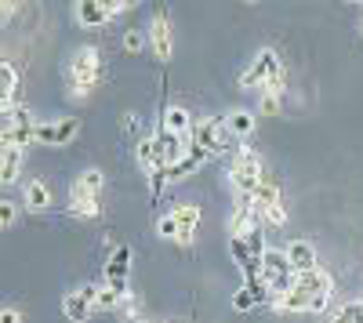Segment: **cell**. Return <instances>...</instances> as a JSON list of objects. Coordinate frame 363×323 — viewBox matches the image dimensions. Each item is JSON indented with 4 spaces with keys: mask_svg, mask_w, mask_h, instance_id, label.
<instances>
[{
    "mask_svg": "<svg viewBox=\"0 0 363 323\" xmlns=\"http://www.w3.org/2000/svg\"><path fill=\"white\" fill-rule=\"evenodd\" d=\"M106 69H102V55L99 47H80L73 58H69V98H87L95 87L102 84Z\"/></svg>",
    "mask_w": 363,
    "mask_h": 323,
    "instance_id": "obj_1",
    "label": "cell"
},
{
    "mask_svg": "<svg viewBox=\"0 0 363 323\" xmlns=\"http://www.w3.org/2000/svg\"><path fill=\"white\" fill-rule=\"evenodd\" d=\"M193 145H200L207 157H222L236 145V135L229 131L225 116H203V120H196V128H193Z\"/></svg>",
    "mask_w": 363,
    "mask_h": 323,
    "instance_id": "obj_2",
    "label": "cell"
},
{
    "mask_svg": "<svg viewBox=\"0 0 363 323\" xmlns=\"http://www.w3.org/2000/svg\"><path fill=\"white\" fill-rule=\"evenodd\" d=\"M229 182L240 189V196H251L255 189L265 186L262 157L251 149V145H240V149H236V160H233V167H229Z\"/></svg>",
    "mask_w": 363,
    "mask_h": 323,
    "instance_id": "obj_3",
    "label": "cell"
},
{
    "mask_svg": "<svg viewBox=\"0 0 363 323\" xmlns=\"http://www.w3.org/2000/svg\"><path fill=\"white\" fill-rule=\"evenodd\" d=\"M262 276H265V283H269V290H272V302H277L280 295H287V290L294 287V280H298L287 251H277V247H269V251L262 254Z\"/></svg>",
    "mask_w": 363,
    "mask_h": 323,
    "instance_id": "obj_4",
    "label": "cell"
},
{
    "mask_svg": "<svg viewBox=\"0 0 363 323\" xmlns=\"http://www.w3.org/2000/svg\"><path fill=\"white\" fill-rule=\"evenodd\" d=\"M128 11H131L128 0H80V4H73L77 22L87 29H99V26L113 22L116 15H128Z\"/></svg>",
    "mask_w": 363,
    "mask_h": 323,
    "instance_id": "obj_5",
    "label": "cell"
},
{
    "mask_svg": "<svg viewBox=\"0 0 363 323\" xmlns=\"http://www.w3.org/2000/svg\"><path fill=\"white\" fill-rule=\"evenodd\" d=\"M99 283H87V287H77V290H69V295L62 298V312H66V319L69 323H87L91 316L99 312Z\"/></svg>",
    "mask_w": 363,
    "mask_h": 323,
    "instance_id": "obj_6",
    "label": "cell"
},
{
    "mask_svg": "<svg viewBox=\"0 0 363 323\" xmlns=\"http://www.w3.org/2000/svg\"><path fill=\"white\" fill-rule=\"evenodd\" d=\"M128 276H131V247L120 244L109 258H106V280L120 298H131V287H128Z\"/></svg>",
    "mask_w": 363,
    "mask_h": 323,
    "instance_id": "obj_7",
    "label": "cell"
},
{
    "mask_svg": "<svg viewBox=\"0 0 363 323\" xmlns=\"http://www.w3.org/2000/svg\"><path fill=\"white\" fill-rule=\"evenodd\" d=\"M80 131V120L77 116H62V120H48V124H37V142L40 145H51V149H58V145H69Z\"/></svg>",
    "mask_w": 363,
    "mask_h": 323,
    "instance_id": "obj_8",
    "label": "cell"
},
{
    "mask_svg": "<svg viewBox=\"0 0 363 323\" xmlns=\"http://www.w3.org/2000/svg\"><path fill=\"white\" fill-rule=\"evenodd\" d=\"M171 215L178 222V247H193L196 225H200V208H196V203H178Z\"/></svg>",
    "mask_w": 363,
    "mask_h": 323,
    "instance_id": "obj_9",
    "label": "cell"
},
{
    "mask_svg": "<svg viewBox=\"0 0 363 323\" xmlns=\"http://www.w3.org/2000/svg\"><path fill=\"white\" fill-rule=\"evenodd\" d=\"M69 215L73 218H99V193H91L80 178L69 189Z\"/></svg>",
    "mask_w": 363,
    "mask_h": 323,
    "instance_id": "obj_10",
    "label": "cell"
},
{
    "mask_svg": "<svg viewBox=\"0 0 363 323\" xmlns=\"http://www.w3.org/2000/svg\"><path fill=\"white\" fill-rule=\"evenodd\" d=\"M157 145H160V160H164V167H174L178 160H186L189 157V145H193V138H178V135H171V131H157Z\"/></svg>",
    "mask_w": 363,
    "mask_h": 323,
    "instance_id": "obj_11",
    "label": "cell"
},
{
    "mask_svg": "<svg viewBox=\"0 0 363 323\" xmlns=\"http://www.w3.org/2000/svg\"><path fill=\"white\" fill-rule=\"evenodd\" d=\"M160 128L164 131H171V135H178V138H193V128H196V120L189 116V109L186 106H167L164 109V120H160Z\"/></svg>",
    "mask_w": 363,
    "mask_h": 323,
    "instance_id": "obj_12",
    "label": "cell"
},
{
    "mask_svg": "<svg viewBox=\"0 0 363 323\" xmlns=\"http://www.w3.org/2000/svg\"><path fill=\"white\" fill-rule=\"evenodd\" d=\"M284 251H287V258H291L294 273H313V269H320V254H316V247H313L309 240H291Z\"/></svg>",
    "mask_w": 363,
    "mask_h": 323,
    "instance_id": "obj_13",
    "label": "cell"
},
{
    "mask_svg": "<svg viewBox=\"0 0 363 323\" xmlns=\"http://www.w3.org/2000/svg\"><path fill=\"white\" fill-rule=\"evenodd\" d=\"M22 164H26V149H18V145H0V182L15 186L22 178Z\"/></svg>",
    "mask_w": 363,
    "mask_h": 323,
    "instance_id": "obj_14",
    "label": "cell"
},
{
    "mask_svg": "<svg viewBox=\"0 0 363 323\" xmlns=\"http://www.w3.org/2000/svg\"><path fill=\"white\" fill-rule=\"evenodd\" d=\"M294 290H301V295H330V290H335V280H330V273H327V269L298 273Z\"/></svg>",
    "mask_w": 363,
    "mask_h": 323,
    "instance_id": "obj_15",
    "label": "cell"
},
{
    "mask_svg": "<svg viewBox=\"0 0 363 323\" xmlns=\"http://www.w3.org/2000/svg\"><path fill=\"white\" fill-rule=\"evenodd\" d=\"M149 47L157 51V58H171L174 40H171V22H167V15H157L153 26H149Z\"/></svg>",
    "mask_w": 363,
    "mask_h": 323,
    "instance_id": "obj_16",
    "label": "cell"
},
{
    "mask_svg": "<svg viewBox=\"0 0 363 323\" xmlns=\"http://www.w3.org/2000/svg\"><path fill=\"white\" fill-rule=\"evenodd\" d=\"M203 160H211L200 145H189V157L186 160H178L174 167H167V182L174 186V182H182V178H189V174H196L200 167H203Z\"/></svg>",
    "mask_w": 363,
    "mask_h": 323,
    "instance_id": "obj_17",
    "label": "cell"
},
{
    "mask_svg": "<svg viewBox=\"0 0 363 323\" xmlns=\"http://www.w3.org/2000/svg\"><path fill=\"white\" fill-rule=\"evenodd\" d=\"M138 164L145 174H157V171H167L164 160H160V145H157V135H142L138 138Z\"/></svg>",
    "mask_w": 363,
    "mask_h": 323,
    "instance_id": "obj_18",
    "label": "cell"
},
{
    "mask_svg": "<svg viewBox=\"0 0 363 323\" xmlns=\"http://www.w3.org/2000/svg\"><path fill=\"white\" fill-rule=\"evenodd\" d=\"M22 196H26V211H48L51 208V189L40 178H29L26 189H22Z\"/></svg>",
    "mask_w": 363,
    "mask_h": 323,
    "instance_id": "obj_19",
    "label": "cell"
},
{
    "mask_svg": "<svg viewBox=\"0 0 363 323\" xmlns=\"http://www.w3.org/2000/svg\"><path fill=\"white\" fill-rule=\"evenodd\" d=\"M225 120H229V131L236 135V142H240V138H251L255 128H258V116H255L251 109H233Z\"/></svg>",
    "mask_w": 363,
    "mask_h": 323,
    "instance_id": "obj_20",
    "label": "cell"
},
{
    "mask_svg": "<svg viewBox=\"0 0 363 323\" xmlns=\"http://www.w3.org/2000/svg\"><path fill=\"white\" fill-rule=\"evenodd\" d=\"M29 142H37V124L11 128V131H0V145H18V149H26Z\"/></svg>",
    "mask_w": 363,
    "mask_h": 323,
    "instance_id": "obj_21",
    "label": "cell"
},
{
    "mask_svg": "<svg viewBox=\"0 0 363 323\" xmlns=\"http://www.w3.org/2000/svg\"><path fill=\"white\" fill-rule=\"evenodd\" d=\"M251 203H255V211L262 215V211L277 208V203H284V200H280V189H277V186H272V182H265L262 189H255V193H251Z\"/></svg>",
    "mask_w": 363,
    "mask_h": 323,
    "instance_id": "obj_22",
    "label": "cell"
},
{
    "mask_svg": "<svg viewBox=\"0 0 363 323\" xmlns=\"http://www.w3.org/2000/svg\"><path fill=\"white\" fill-rule=\"evenodd\" d=\"M0 124H4V131H11V128H26V124H33V120H29V109L26 106H15V109H0Z\"/></svg>",
    "mask_w": 363,
    "mask_h": 323,
    "instance_id": "obj_23",
    "label": "cell"
},
{
    "mask_svg": "<svg viewBox=\"0 0 363 323\" xmlns=\"http://www.w3.org/2000/svg\"><path fill=\"white\" fill-rule=\"evenodd\" d=\"M258 109H262V116L284 113V91H262V95H258Z\"/></svg>",
    "mask_w": 363,
    "mask_h": 323,
    "instance_id": "obj_24",
    "label": "cell"
},
{
    "mask_svg": "<svg viewBox=\"0 0 363 323\" xmlns=\"http://www.w3.org/2000/svg\"><path fill=\"white\" fill-rule=\"evenodd\" d=\"M284 222H287V208H284V203H277V208L262 211V225H265V229H280Z\"/></svg>",
    "mask_w": 363,
    "mask_h": 323,
    "instance_id": "obj_25",
    "label": "cell"
},
{
    "mask_svg": "<svg viewBox=\"0 0 363 323\" xmlns=\"http://www.w3.org/2000/svg\"><path fill=\"white\" fill-rule=\"evenodd\" d=\"M157 237H160V240H174V244H178V222H174V215H164V218L157 222Z\"/></svg>",
    "mask_w": 363,
    "mask_h": 323,
    "instance_id": "obj_26",
    "label": "cell"
},
{
    "mask_svg": "<svg viewBox=\"0 0 363 323\" xmlns=\"http://www.w3.org/2000/svg\"><path fill=\"white\" fill-rule=\"evenodd\" d=\"M142 47H145V33H142V29H128V33H124V51L138 55Z\"/></svg>",
    "mask_w": 363,
    "mask_h": 323,
    "instance_id": "obj_27",
    "label": "cell"
},
{
    "mask_svg": "<svg viewBox=\"0 0 363 323\" xmlns=\"http://www.w3.org/2000/svg\"><path fill=\"white\" fill-rule=\"evenodd\" d=\"M80 182H84L91 193H102V182H106V178H102V171H99V167H87V171L80 174Z\"/></svg>",
    "mask_w": 363,
    "mask_h": 323,
    "instance_id": "obj_28",
    "label": "cell"
},
{
    "mask_svg": "<svg viewBox=\"0 0 363 323\" xmlns=\"http://www.w3.org/2000/svg\"><path fill=\"white\" fill-rule=\"evenodd\" d=\"M255 305H258V302H255V295H251L247 287L233 295V309H236V312H247V309H255Z\"/></svg>",
    "mask_w": 363,
    "mask_h": 323,
    "instance_id": "obj_29",
    "label": "cell"
},
{
    "mask_svg": "<svg viewBox=\"0 0 363 323\" xmlns=\"http://www.w3.org/2000/svg\"><path fill=\"white\" fill-rule=\"evenodd\" d=\"M0 225H4V229H11V225H15V203H11V200L0 203Z\"/></svg>",
    "mask_w": 363,
    "mask_h": 323,
    "instance_id": "obj_30",
    "label": "cell"
},
{
    "mask_svg": "<svg viewBox=\"0 0 363 323\" xmlns=\"http://www.w3.org/2000/svg\"><path fill=\"white\" fill-rule=\"evenodd\" d=\"M0 323H22V309H4V312H0Z\"/></svg>",
    "mask_w": 363,
    "mask_h": 323,
    "instance_id": "obj_31",
    "label": "cell"
},
{
    "mask_svg": "<svg viewBox=\"0 0 363 323\" xmlns=\"http://www.w3.org/2000/svg\"><path fill=\"white\" fill-rule=\"evenodd\" d=\"M345 309H349L352 323H363V302H345Z\"/></svg>",
    "mask_w": 363,
    "mask_h": 323,
    "instance_id": "obj_32",
    "label": "cell"
},
{
    "mask_svg": "<svg viewBox=\"0 0 363 323\" xmlns=\"http://www.w3.org/2000/svg\"><path fill=\"white\" fill-rule=\"evenodd\" d=\"M18 11V4H15V0H4V4H0V18H11Z\"/></svg>",
    "mask_w": 363,
    "mask_h": 323,
    "instance_id": "obj_33",
    "label": "cell"
},
{
    "mask_svg": "<svg viewBox=\"0 0 363 323\" xmlns=\"http://www.w3.org/2000/svg\"><path fill=\"white\" fill-rule=\"evenodd\" d=\"M330 323H352V316H349V309L342 305V309H338L335 316H330Z\"/></svg>",
    "mask_w": 363,
    "mask_h": 323,
    "instance_id": "obj_34",
    "label": "cell"
}]
</instances>
